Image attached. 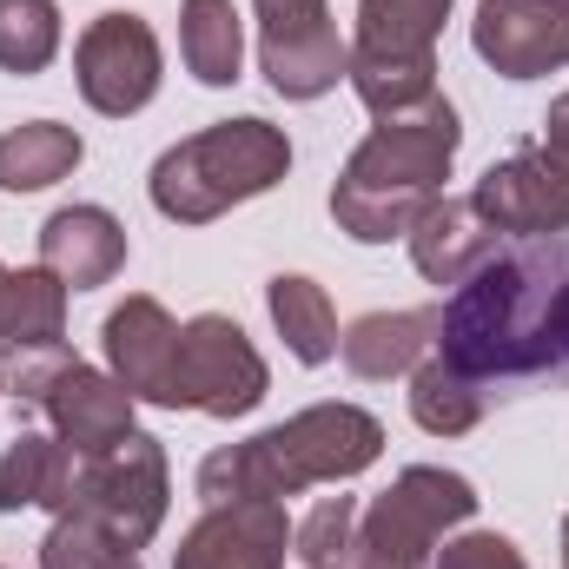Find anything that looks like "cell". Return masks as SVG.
I'll return each instance as SVG.
<instances>
[{
    "label": "cell",
    "mask_w": 569,
    "mask_h": 569,
    "mask_svg": "<svg viewBox=\"0 0 569 569\" xmlns=\"http://www.w3.org/2000/svg\"><path fill=\"white\" fill-rule=\"evenodd\" d=\"M437 358L463 378L569 371V246L483 259L437 311Z\"/></svg>",
    "instance_id": "cell-1"
},
{
    "label": "cell",
    "mask_w": 569,
    "mask_h": 569,
    "mask_svg": "<svg viewBox=\"0 0 569 569\" xmlns=\"http://www.w3.org/2000/svg\"><path fill=\"white\" fill-rule=\"evenodd\" d=\"M463 146L457 107L443 93H430L425 107L391 113L371 127V140L358 146L331 186V219L338 232H351L358 246H391L425 219L430 199H443L450 159Z\"/></svg>",
    "instance_id": "cell-2"
},
{
    "label": "cell",
    "mask_w": 569,
    "mask_h": 569,
    "mask_svg": "<svg viewBox=\"0 0 569 569\" xmlns=\"http://www.w3.org/2000/svg\"><path fill=\"white\" fill-rule=\"evenodd\" d=\"M385 457V425L358 405H311L246 443H226L199 463V497L212 503H284L311 483H345Z\"/></svg>",
    "instance_id": "cell-3"
},
{
    "label": "cell",
    "mask_w": 569,
    "mask_h": 569,
    "mask_svg": "<svg viewBox=\"0 0 569 569\" xmlns=\"http://www.w3.org/2000/svg\"><path fill=\"white\" fill-rule=\"evenodd\" d=\"M284 172H291V140H284L272 120H219L192 140L166 146L146 192L152 206L172 219V226H206L259 192H272Z\"/></svg>",
    "instance_id": "cell-4"
},
{
    "label": "cell",
    "mask_w": 569,
    "mask_h": 569,
    "mask_svg": "<svg viewBox=\"0 0 569 569\" xmlns=\"http://www.w3.org/2000/svg\"><path fill=\"white\" fill-rule=\"evenodd\" d=\"M477 490L457 470L411 463L351 530V550L338 569H430V550L443 543V530L470 523Z\"/></svg>",
    "instance_id": "cell-5"
},
{
    "label": "cell",
    "mask_w": 569,
    "mask_h": 569,
    "mask_svg": "<svg viewBox=\"0 0 569 569\" xmlns=\"http://www.w3.org/2000/svg\"><path fill=\"white\" fill-rule=\"evenodd\" d=\"M166 497H172L166 490V450H159V437L133 430L113 450L80 457V483H73V503L67 510L93 517L127 550H146L159 537V523H166Z\"/></svg>",
    "instance_id": "cell-6"
},
{
    "label": "cell",
    "mask_w": 569,
    "mask_h": 569,
    "mask_svg": "<svg viewBox=\"0 0 569 569\" xmlns=\"http://www.w3.org/2000/svg\"><path fill=\"white\" fill-rule=\"evenodd\" d=\"M266 385H272V371H266V358L252 351V338L232 318L206 311V318L179 325V378H172L179 411L246 418V411L266 405Z\"/></svg>",
    "instance_id": "cell-7"
},
{
    "label": "cell",
    "mask_w": 569,
    "mask_h": 569,
    "mask_svg": "<svg viewBox=\"0 0 569 569\" xmlns=\"http://www.w3.org/2000/svg\"><path fill=\"white\" fill-rule=\"evenodd\" d=\"M259 67L284 100H318L351 73V47L325 0H259Z\"/></svg>",
    "instance_id": "cell-8"
},
{
    "label": "cell",
    "mask_w": 569,
    "mask_h": 569,
    "mask_svg": "<svg viewBox=\"0 0 569 569\" xmlns=\"http://www.w3.org/2000/svg\"><path fill=\"white\" fill-rule=\"evenodd\" d=\"M470 206L497 239H557L569 232V159L550 146H523L477 179Z\"/></svg>",
    "instance_id": "cell-9"
},
{
    "label": "cell",
    "mask_w": 569,
    "mask_h": 569,
    "mask_svg": "<svg viewBox=\"0 0 569 569\" xmlns=\"http://www.w3.org/2000/svg\"><path fill=\"white\" fill-rule=\"evenodd\" d=\"M73 80L93 113L127 120L159 93V40L140 13H100L73 47Z\"/></svg>",
    "instance_id": "cell-10"
},
{
    "label": "cell",
    "mask_w": 569,
    "mask_h": 569,
    "mask_svg": "<svg viewBox=\"0 0 569 569\" xmlns=\"http://www.w3.org/2000/svg\"><path fill=\"white\" fill-rule=\"evenodd\" d=\"M470 47L503 80H537L569 67V0H477Z\"/></svg>",
    "instance_id": "cell-11"
},
{
    "label": "cell",
    "mask_w": 569,
    "mask_h": 569,
    "mask_svg": "<svg viewBox=\"0 0 569 569\" xmlns=\"http://www.w3.org/2000/svg\"><path fill=\"white\" fill-rule=\"evenodd\" d=\"M284 543H291L284 503H266V497L212 503L172 550V569H284Z\"/></svg>",
    "instance_id": "cell-12"
},
{
    "label": "cell",
    "mask_w": 569,
    "mask_h": 569,
    "mask_svg": "<svg viewBox=\"0 0 569 569\" xmlns=\"http://www.w3.org/2000/svg\"><path fill=\"white\" fill-rule=\"evenodd\" d=\"M107 365H113V378L133 391V405H166V411H179V391H172V378H179V325H172V311L159 305V298H146L133 291L113 318H107Z\"/></svg>",
    "instance_id": "cell-13"
},
{
    "label": "cell",
    "mask_w": 569,
    "mask_h": 569,
    "mask_svg": "<svg viewBox=\"0 0 569 569\" xmlns=\"http://www.w3.org/2000/svg\"><path fill=\"white\" fill-rule=\"evenodd\" d=\"M40 411L53 418V437H60L73 457H100V450H113L120 437H133V391H127L113 371H93V365H80V358L47 385Z\"/></svg>",
    "instance_id": "cell-14"
},
{
    "label": "cell",
    "mask_w": 569,
    "mask_h": 569,
    "mask_svg": "<svg viewBox=\"0 0 569 569\" xmlns=\"http://www.w3.org/2000/svg\"><path fill=\"white\" fill-rule=\"evenodd\" d=\"M40 266L67 291H93L127 266V226L107 206H60L40 226Z\"/></svg>",
    "instance_id": "cell-15"
},
{
    "label": "cell",
    "mask_w": 569,
    "mask_h": 569,
    "mask_svg": "<svg viewBox=\"0 0 569 569\" xmlns=\"http://www.w3.org/2000/svg\"><path fill=\"white\" fill-rule=\"evenodd\" d=\"M411 239V259H418V272L430 284H463L483 259H497V232L477 219V206L470 199H430L425 219L405 232Z\"/></svg>",
    "instance_id": "cell-16"
},
{
    "label": "cell",
    "mask_w": 569,
    "mask_h": 569,
    "mask_svg": "<svg viewBox=\"0 0 569 569\" xmlns=\"http://www.w3.org/2000/svg\"><path fill=\"white\" fill-rule=\"evenodd\" d=\"M73 483H80V457L60 443V437H40V430H20L0 457V510L20 517V510H67L73 503Z\"/></svg>",
    "instance_id": "cell-17"
},
{
    "label": "cell",
    "mask_w": 569,
    "mask_h": 569,
    "mask_svg": "<svg viewBox=\"0 0 569 569\" xmlns=\"http://www.w3.org/2000/svg\"><path fill=\"white\" fill-rule=\"evenodd\" d=\"M430 345H437V311H371V318H358V325L338 338V358H345L358 378L385 385V378L418 371Z\"/></svg>",
    "instance_id": "cell-18"
},
{
    "label": "cell",
    "mask_w": 569,
    "mask_h": 569,
    "mask_svg": "<svg viewBox=\"0 0 569 569\" xmlns=\"http://www.w3.org/2000/svg\"><path fill=\"white\" fill-rule=\"evenodd\" d=\"M450 0H358V47L351 60H437Z\"/></svg>",
    "instance_id": "cell-19"
},
{
    "label": "cell",
    "mask_w": 569,
    "mask_h": 569,
    "mask_svg": "<svg viewBox=\"0 0 569 569\" xmlns=\"http://www.w3.org/2000/svg\"><path fill=\"white\" fill-rule=\"evenodd\" d=\"M179 53L199 87H232L246 67V27L232 0H186L179 7Z\"/></svg>",
    "instance_id": "cell-20"
},
{
    "label": "cell",
    "mask_w": 569,
    "mask_h": 569,
    "mask_svg": "<svg viewBox=\"0 0 569 569\" xmlns=\"http://www.w3.org/2000/svg\"><path fill=\"white\" fill-rule=\"evenodd\" d=\"M266 305H272V325H279L284 351L298 365H331L338 358V311H331L325 284H311L305 272H279L266 284Z\"/></svg>",
    "instance_id": "cell-21"
},
{
    "label": "cell",
    "mask_w": 569,
    "mask_h": 569,
    "mask_svg": "<svg viewBox=\"0 0 569 569\" xmlns=\"http://www.w3.org/2000/svg\"><path fill=\"white\" fill-rule=\"evenodd\" d=\"M80 159H87V146H80L73 127H60V120H27V127L0 133V192L60 186Z\"/></svg>",
    "instance_id": "cell-22"
},
{
    "label": "cell",
    "mask_w": 569,
    "mask_h": 569,
    "mask_svg": "<svg viewBox=\"0 0 569 569\" xmlns=\"http://www.w3.org/2000/svg\"><path fill=\"white\" fill-rule=\"evenodd\" d=\"M411 418H418L430 437H463V430H477V418H483V385L463 378V371L443 365V358H425V365L411 371Z\"/></svg>",
    "instance_id": "cell-23"
},
{
    "label": "cell",
    "mask_w": 569,
    "mask_h": 569,
    "mask_svg": "<svg viewBox=\"0 0 569 569\" xmlns=\"http://www.w3.org/2000/svg\"><path fill=\"white\" fill-rule=\"evenodd\" d=\"M67 338V284L47 266L13 272L7 284V318H0V345H60Z\"/></svg>",
    "instance_id": "cell-24"
},
{
    "label": "cell",
    "mask_w": 569,
    "mask_h": 569,
    "mask_svg": "<svg viewBox=\"0 0 569 569\" xmlns=\"http://www.w3.org/2000/svg\"><path fill=\"white\" fill-rule=\"evenodd\" d=\"M345 80L358 87V100L378 120H391V113H411L437 93V60H351Z\"/></svg>",
    "instance_id": "cell-25"
},
{
    "label": "cell",
    "mask_w": 569,
    "mask_h": 569,
    "mask_svg": "<svg viewBox=\"0 0 569 569\" xmlns=\"http://www.w3.org/2000/svg\"><path fill=\"white\" fill-rule=\"evenodd\" d=\"M60 53V7L53 0H0V67L40 73Z\"/></svg>",
    "instance_id": "cell-26"
},
{
    "label": "cell",
    "mask_w": 569,
    "mask_h": 569,
    "mask_svg": "<svg viewBox=\"0 0 569 569\" xmlns=\"http://www.w3.org/2000/svg\"><path fill=\"white\" fill-rule=\"evenodd\" d=\"M40 569H133V550L120 537H107L93 517L60 510L47 543H40Z\"/></svg>",
    "instance_id": "cell-27"
},
{
    "label": "cell",
    "mask_w": 569,
    "mask_h": 569,
    "mask_svg": "<svg viewBox=\"0 0 569 569\" xmlns=\"http://www.w3.org/2000/svg\"><path fill=\"white\" fill-rule=\"evenodd\" d=\"M351 530H358V503H351V497H318L311 517L291 530L298 563L305 569H338L345 563V550H351Z\"/></svg>",
    "instance_id": "cell-28"
},
{
    "label": "cell",
    "mask_w": 569,
    "mask_h": 569,
    "mask_svg": "<svg viewBox=\"0 0 569 569\" xmlns=\"http://www.w3.org/2000/svg\"><path fill=\"white\" fill-rule=\"evenodd\" d=\"M67 365H73V351H67V345H7L0 385H7V398L40 405V398H47V385H53Z\"/></svg>",
    "instance_id": "cell-29"
},
{
    "label": "cell",
    "mask_w": 569,
    "mask_h": 569,
    "mask_svg": "<svg viewBox=\"0 0 569 569\" xmlns=\"http://www.w3.org/2000/svg\"><path fill=\"white\" fill-rule=\"evenodd\" d=\"M430 569H530V563H523V550H517L510 537H497V530H470V537L443 543V557H437Z\"/></svg>",
    "instance_id": "cell-30"
},
{
    "label": "cell",
    "mask_w": 569,
    "mask_h": 569,
    "mask_svg": "<svg viewBox=\"0 0 569 569\" xmlns=\"http://www.w3.org/2000/svg\"><path fill=\"white\" fill-rule=\"evenodd\" d=\"M543 146L569 159V93L557 100V107H550V113H543Z\"/></svg>",
    "instance_id": "cell-31"
},
{
    "label": "cell",
    "mask_w": 569,
    "mask_h": 569,
    "mask_svg": "<svg viewBox=\"0 0 569 569\" xmlns=\"http://www.w3.org/2000/svg\"><path fill=\"white\" fill-rule=\"evenodd\" d=\"M7 284H13V272H7V266H0V318H7Z\"/></svg>",
    "instance_id": "cell-32"
},
{
    "label": "cell",
    "mask_w": 569,
    "mask_h": 569,
    "mask_svg": "<svg viewBox=\"0 0 569 569\" xmlns=\"http://www.w3.org/2000/svg\"><path fill=\"white\" fill-rule=\"evenodd\" d=\"M563 569H569V517H563Z\"/></svg>",
    "instance_id": "cell-33"
},
{
    "label": "cell",
    "mask_w": 569,
    "mask_h": 569,
    "mask_svg": "<svg viewBox=\"0 0 569 569\" xmlns=\"http://www.w3.org/2000/svg\"><path fill=\"white\" fill-rule=\"evenodd\" d=\"M0 398H7V385H0Z\"/></svg>",
    "instance_id": "cell-34"
}]
</instances>
